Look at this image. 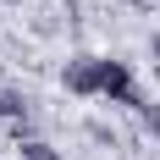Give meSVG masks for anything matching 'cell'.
Returning <instances> with one entry per match:
<instances>
[{
	"label": "cell",
	"mask_w": 160,
	"mask_h": 160,
	"mask_svg": "<svg viewBox=\"0 0 160 160\" xmlns=\"http://www.w3.org/2000/svg\"><path fill=\"white\" fill-rule=\"evenodd\" d=\"M99 99L127 105V111H138V105H144V99H138V78H132V66H127V61L99 55Z\"/></svg>",
	"instance_id": "obj_1"
},
{
	"label": "cell",
	"mask_w": 160,
	"mask_h": 160,
	"mask_svg": "<svg viewBox=\"0 0 160 160\" xmlns=\"http://www.w3.org/2000/svg\"><path fill=\"white\" fill-rule=\"evenodd\" d=\"M61 83H66V94H78V99H99V55H72L61 66Z\"/></svg>",
	"instance_id": "obj_2"
},
{
	"label": "cell",
	"mask_w": 160,
	"mask_h": 160,
	"mask_svg": "<svg viewBox=\"0 0 160 160\" xmlns=\"http://www.w3.org/2000/svg\"><path fill=\"white\" fill-rule=\"evenodd\" d=\"M17 160H61V149L50 138H17Z\"/></svg>",
	"instance_id": "obj_3"
},
{
	"label": "cell",
	"mask_w": 160,
	"mask_h": 160,
	"mask_svg": "<svg viewBox=\"0 0 160 160\" xmlns=\"http://www.w3.org/2000/svg\"><path fill=\"white\" fill-rule=\"evenodd\" d=\"M132 116H138V127H144L149 138H160V105H155V99H144V105H138Z\"/></svg>",
	"instance_id": "obj_4"
},
{
	"label": "cell",
	"mask_w": 160,
	"mask_h": 160,
	"mask_svg": "<svg viewBox=\"0 0 160 160\" xmlns=\"http://www.w3.org/2000/svg\"><path fill=\"white\" fill-rule=\"evenodd\" d=\"M149 50H155V61H160V33H155V39H149Z\"/></svg>",
	"instance_id": "obj_5"
},
{
	"label": "cell",
	"mask_w": 160,
	"mask_h": 160,
	"mask_svg": "<svg viewBox=\"0 0 160 160\" xmlns=\"http://www.w3.org/2000/svg\"><path fill=\"white\" fill-rule=\"evenodd\" d=\"M0 6H22V0H0Z\"/></svg>",
	"instance_id": "obj_6"
},
{
	"label": "cell",
	"mask_w": 160,
	"mask_h": 160,
	"mask_svg": "<svg viewBox=\"0 0 160 160\" xmlns=\"http://www.w3.org/2000/svg\"><path fill=\"white\" fill-rule=\"evenodd\" d=\"M0 122H6V99H0Z\"/></svg>",
	"instance_id": "obj_7"
}]
</instances>
